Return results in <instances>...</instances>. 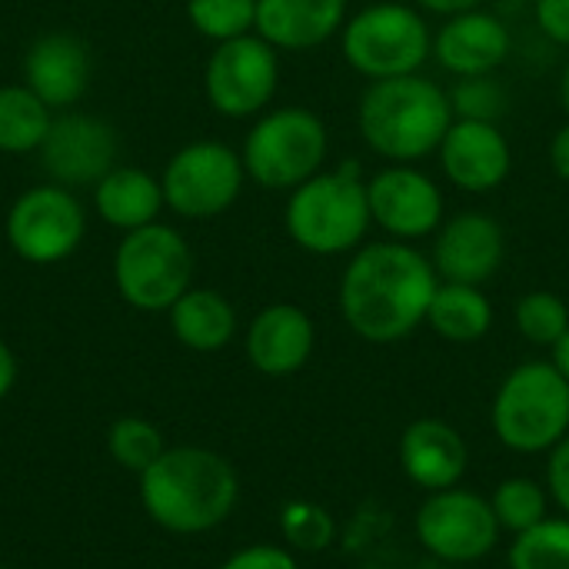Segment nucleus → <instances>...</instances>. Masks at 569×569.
Instances as JSON below:
<instances>
[{
    "mask_svg": "<svg viewBox=\"0 0 569 569\" xmlns=\"http://www.w3.org/2000/svg\"><path fill=\"white\" fill-rule=\"evenodd\" d=\"M413 527L423 550L443 563H477L500 540V523L490 500L460 487L430 493L417 510Z\"/></svg>",
    "mask_w": 569,
    "mask_h": 569,
    "instance_id": "obj_12",
    "label": "nucleus"
},
{
    "mask_svg": "<svg viewBox=\"0 0 569 569\" xmlns=\"http://www.w3.org/2000/svg\"><path fill=\"white\" fill-rule=\"evenodd\" d=\"M163 207H167V200H163L160 177H153L143 167L117 163L93 187V210L100 213L103 223H110L123 233L157 223Z\"/></svg>",
    "mask_w": 569,
    "mask_h": 569,
    "instance_id": "obj_22",
    "label": "nucleus"
},
{
    "mask_svg": "<svg viewBox=\"0 0 569 569\" xmlns=\"http://www.w3.org/2000/svg\"><path fill=\"white\" fill-rule=\"evenodd\" d=\"M533 17L547 40L569 50V0H537Z\"/></svg>",
    "mask_w": 569,
    "mask_h": 569,
    "instance_id": "obj_34",
    "label": "nucleus"
},
{
    "mask_svg": "<svg viewBox=\"0 0 569 569\" xmlns=\"http://www.w3.org/2000/svg\"><path fill=\"white\" fill-rule=\"evenodd\" d=\"M50 123L53 110L27 83L0 87V153H37Z\"/></svg>",
    "mask_w": 569,
    "mask_h": 569,
    "instance_id": "obj_25",
    "label": "nucleus"
},
{
    "mask_svg": "<svg viewBox=\"0 0 569 569\" xmlns=\"http://www.w3.org/2000/svg\"><path fill=\"white\" fill-rule=\"evenodd\" d=\"M247 180L263 190H293L323 170L330 157V130L307 107L263 110L243 137Z\"/></svg>",
    "mask_w": 569,
    "mask_h": 569,
    "instance_id": "obj_6",
    "label": "nucleus"
},
{
    "mask_svg": "<svg viewBox=\"0 0 569 569\" xmlns=\"http://www.w3.org/2000/svg\"><path fill=\"white\" fill-rule=\"evenodd\" d=\"M443 177L463 193H490L513 170V150L500 123L453 117L440 150Z\"/></svg>",
    "mask_w": 569,
    "mask_h": 569,
    "instance_id": "obj_16",
    "label": "nucleus"
},
{
    "mask_svg": "<svg viewBox=\"0 0 569 569\" xmlns=\"http://www.w3.org/2000/svg\"><path fill=\"white\" fill-rule=\"evenodd\" d=\"M450 123V93L423 73L370 80L357 103L363 143L390 163L427 160L440 150Z\"/></svg>",
    "mask_w": 569,
    "mask_h": 569,
    "instance_id": "obj_2",
    "label": "nucleus"
},
{
    "mask_svg": "<svg viewBox=\"0 0 569 569\" xmlns=\"http://www.w3.org/2000/svg\"><path fill=\"white\" fill-rule=\"evenodd\" d=\"M350 0H257V33L277 50H313L347 23Z\"/></svg>",
    "mask_w": 569,
    "mask_h": 569,
    "instance_id": "obj_21",
    "label": "nucleus"
},
{
    "mask_svg": "<svg viewBox=\"0 0 569 569\" xmlns=\"http://www.w3.org/2000/svg\"><path fill=\"white\" fill-rule=\"evenodd\" d=\"M220 569H300L293 553L283 547H270V543H257L247 547L240 553H233Z\"/></svg>",
    "mask_w": 569,
    "mask_h": 569,
    "instance_id": "obj_33",
    "label": "nucleus"
},
{
    "mask_svg": "<svg viewBox=\"0 0 569 569\" xmlns=\"http://www.w3.org/2000/svg\"><path fill=\"white\" fill-rule=\"evenodd\" d=\"M427 323L450 343H477L493 327V303L480 287L440 280L427 310Z\"/></svg>",
    "mask_w": 569,
    "mask_h": 569,
    "instance_id": "obj_24",
    "label": "nucleus"
},
{
    "mask_svg": "<svg viewBox=\"0 0 569 569\" xmlns=\"http://www.w3.org/2000/svg\"><path fill=\"white\" fill-rule=\"evenodd\" d=\"M510 53H513L510 27L483 7L447 17L433 33V57L457 80L497 73Z\"/></svg>",
    "mask_w": 569,
    "mask_h": 569,
    "instance_id": "obj_17",
    "label": "nucleus"
},
{
    "mask_svg": "<svg viewBox=\"0 0 569 569\" xmlns=\"http://www.w3.org/2000/svg\"><path fill=\"white\" fill-rule=\"evenodd\" d=\"M553 367L569 380V330L557 340V347H553Z\"/></svg>",
    "mask_w": 569,
    "mask_h": 569,
    "instance_id": "obj_39",
    "label": "nucleus"
},
{
    "mask_svg": "<svg viewBox=\"0 0 569 569\" xmlns=\"http://www.w3.org/2000/svg\"><path fill=\"white\" fill-rule=\"evenodd\" d=\"M110 453L120 467L143 473L163 453V437L153 423L140 417H123L110 430Z\"/></svg>",
    "mask_w": 569,
    "mask_h": 569,
    "instance_id": "obj_31",
    "label": "nucleus"
},
{
    "mask_svg": "<svg viewBox=\"0 0 569 569\" xmlns=\"http://www.w3.org/2000/svg\"><path fill=\"white\" fill-rule=\"evenodd\" d=\"M490 417L507 450H553L569 433V380L553 367V360L520 363L500 383Z\"/></svg>",
    "mask_w": 569,
    "mask_h": 569,
    "instance_id": "obj_7",
    "label": "nucleus"
},
{
    "mask_svg": "<svg viewBox=\"0 0 569 569\" xmlns=\"http://www.w3.org/2000/svg\"><path fill=\"white\" fill-rule=\"evenodd\" d=\"M467 460L470 453H467L463 437L443 420H433V417L413 420L400 437L403 473L430 493L457 487L467 473Z\"/></svg>",
    "mask_w": 569,
    "mask_h": 569,
    "instance_id": "obj_20",
    "label": "nucleus"
},
{
    "mask_svg": "<svg viewBox=\"0 0 569 569\" xmlns=\"http://www.w3.org/2000/svg\"><path fill=\"white\" fill-rule=\"evenodd\" d=\"M367 569H383V567H367Z\"/></svg>",
    "mask_w": 569,
    "mask_h": 569,
    "instance_id": "obj_41",
    "label": "nucleus"
},
{
    "mask_svg": "<svg viewBox=\"0 0 569 569\" xmlns=\"http://www.w3.org/2000/svg\"><path fill=\"white\" fill-rule=\"evenodd\" d=\"M187 20L200 37L227 43L257 33V0H187Z\"/></svg>",
    "mask_w": 569,
    "mask_h": 569,
    "instance_id": "obj_26",
    "label": "nucleus"
},
{
    "mask_svg": "<svg viewBox=\"0 0 569 569\" xmlns=\"http://www.w3.org/2000/svg\"><path fill=\"white\" fill-rule=\"evenodd\" d=\"M280 530H283V540L300 550V553H320L330 547L337 527H333V517L317 507V503H303V500H293L283 507L280 513Z\"/></svg>",
    "mask_w": 569,
    "mask_h": 569,
    "instance_id": "obj_32",
    "label": "nucleus"
},
{
    "mask_svg": "<svg viewBox=\"0 0 569 569\" xmlns=\"http://www.w3.org/2000/svg\"><path fill=\"white\" fill-rule=\"evenodd\" d=\"M433 237L437 240H433L430 263L437 277L447 283L483 287L503 267V257H507L503 227L483 210H463L443 220Z\"/></svg>",
    "mask_w": 569,
    "mask_h": 569,
    "instance_id": "obj_15",
    "label": "nucleus"
},
{
    "mask_svg": "<svg viewBox=\"0 0 569 569\" xmlns=\"http://www.w3.org/2000/svg\"><path fill=\"white\" fill-rule=\"evenodd\" d=\"M193 280V250L170 223H150L123 233L113 253L117 293L143 313L170 310Z\"/></svg>",
    "mask_w": 569,
    "mask_h": 569,
    "instance_id": "obj_8",
    "label": "nucleus"
},
{
    "mask_svg": "<svg viewBox=\"0 0 569 569\" xmlns=\"http://www.w3.org/2000/svg\"><path fill=\"white\" fill-rule=\"evenodd\" d=\"M367 200L373 223L390 240H423L440 230L443 190L417 163H387L367 180Z\"/></svg>",
    "mask_w": 569,
    "mask_h": 569,
    "instance_id": "obj_14",
    "label": "nucleus"
},
{
    "mask_svg": "<svg viewBox=\"0 0 569 569\" xmlns=\"http://www.w3.org/2000/svg\"><path fill=\"white\" fill-rule=\"evenodd\" d=\"M0 569H3V567H0Z\"/></svg>",
    "mask_w": 569,
    "mask_h": 569,
    "instance_id": "obj_42",
    "label": "nucleus"
},
{
    "mask_svg": "<svg viewBox=\"0 0 569 569\" xmlns=\"http://www.w3.org/2000/svg\"><path fill=\"white\" fill-rule=\"evenodd\" d=\"M547 490L560 503V510L569 517V433L550 450V467H547Z\"/></svg>",
    "mask_w": 569,
    "mask_h": 569,
    "instance_id": "obj_35",
    "label": "nucleus"
},
{
    "mask_svg": "<svg viewBox=\"0 0 569 569\" xmlns=\"http://www.w3.org/2000/svg\"><path fill=\"white\" fill-rule=\"evenodd\" d=\"M417 10H427V13H437V17H453V13H463V10H477L483 7V0H413Z\"/></svg>",
    "mask_w": 569,
    "mask_h": 569,
    "instance_id": "obj_37",
    "label": "nucleus"
},
{
    "mask_svg": "<svg viewBox=\"0 0 569 569\" xmlns=\"http://www.w3.org/2000/svg\"><path fill=\"white\" fill-rule=\"evenodd\" d=\"M3 233L23 263L50 267L73 257L83 243L87 210L70 187L37 183L10 203Z\"/></svg>",
    "mask_w": 569,
    "mask_h": 569,
    "instance_id": "obj_10",
    "label": "nucleus"
},
{
    "mask_svg": "<svg viewBox=\"0 0 569 569\" xmlns=\"http://www.w3.org/2000/svg\"><path fill=\"white\" fill-rule=\"evenodd\" d=\"M513 323L523 333V340L537 347H557V340L569 330V307L563 297L550 290H530L513 307Z\"/></svg>",
    "mask_w": 569,
    "mask_h": 569,
    "instance_id": "obj_28",
    "label": "nucleus"
},
{
    "mask_svg": "<svg viewBox=\"0 0 569 569\" xmlns=\"http://www.w3.org/2000/svg\"><path fill=\"white\" fill-rule=\"evenodd\" d=\"M167 313L173 337L197 353L223 350L237 333V310L220 290L190 287Z\"/></svg>",
    "mask_w": 569,
    "mask_h": 569,
    "instance_id": "obj_23",
    "label": "nucleus"
},
{
    "mask_svg": "<svg viewBox=\"0 0 569 569\" xmlns=\"http://www.w3.org/2000/svg\"><path fill=\"white\" fill-rule=\"evenodd\" d=\"M560 103H563V110H567V120H569V60H567V67H563V73H560Z\"/></svg>",
    "mask_w": 569,
    "mask_h": 569,
    "instance_id": "obj_40",
    "label": "nucleus"
},
{
    "mask_svg": "<svg viewBox=\"0 0 569 569\" xmlns=\"http://www.w3.org/2000/svg\"><path fill=\"white\" fill-rule=\"evenodd\" d=\"M283 227L287 237L313 257H340L363 247L373 217L360 163L343 160L293 187L283 207Z\"/></svg>",
    "mask_w": 569,
    "mask_h": 569,
    "instance_id": "obj_4",
    "label": "nucleus"
},
{
    "mask_svg": "<svg viewBox=\"0 0 569 569\" xmlns=\"http://www.w3.org/2000/svg\"><path fill=\"white\" fill-rule=\"evenodd\" d=\"M317 343V330L307 310L293 303H270L263 307L250 330H247V357L267 377H290L297 373Z\"/></svg>",
    "mask_w": 569,
    "mask_h": 569,
    "instance_id": "obj_19",
    "label": "nucleus"
},
{
    "mask_svg": "<svg viewBox=\"0 0 569 569\" xmlns=\"http://www.w3.org/2000/svg\"><path fill=\"white\" fill-rule=\"evenodd\" d=\"M280 87V50L260 33L217 43L203 67V90L210 107L230 120L260 117Z\"/></svg>",
    "mask_w": 569,
    "mask_h": 569,
    "instance_id": "obj_11",
    "label": "nucleus"
},
{
    "mask_svg": "<svg viewBox=\"0 0 569 569\" xmlns=\"http://www.w3.org/2000/svg\"><path fill=\"white\" fill-rule=\"evenodd\" d=\"M23 83L50 110H70L90 87L87 43L67 30L40 33L23 53Z\"/></svg>",
    "mask_w": 569,
    "mask_h": 569,
    "instance_id": "obj_18",
    "label": "nucleus"
},
{
    "mask_svg": "<svg viewBox=\"0 0 569 569\" xmlns=\"http://www.w3.org/2000/svg\"><path fill=\"white\" fill-rule=\"evenodd\" d=\"M243 183V157L220 140H193L180 147L160 173L167 210L183 220H213L227 213L240 200Z\"/></svg>",
    "mask_w": 569,
    "mask_h": 569,
    "instance_id": "obj_9",
    "label": "nucleus"
},
{
    "mask_svg": "<svg viewBox=\"0 0 569 569\" xmlns=\"http://www.w3.org/2000/svg\"><path fill=\"white\" fill-rule=\"evenodd\" d=\"M450 93V107L453 117L460 120H487V123H500V117L507 113V90L500 80H493V73L487 77H460L453 83Z\"/></svg>",
    "mask_w": 569,
    "mask_h": 569,
    "instance_id": "obj_30",
    "label": "nucleus"
},
{
    "mask_svg": "<svg viewBox=\"0 0 569 569\" xmlns=\"http://www.w3.org/2000/svg\"><path fill=\"white\" fill-rule=\"evenodd\" d=\"M490 507L497 513L500 530H510L513 537H520V533H527L547 520V493L537 480H527V477L503 480L493 490Z\"/></svg>",
    "mask_w": 569,
    "mask_h": 569,
    "instance_id": "obj_27",
    "label": "nucleus"
},
{
    "mask_svg": "<svg viewBox=\"0 0 569 569\" xmlns=\"http://www.w3.org/2000/svg\"><path fill=\"white\" fill-rule=\"evenodd\" d=\"M340 50L347 67L367 80L407 77L433 57V30L413 3L377 0L347 17Z\"/></svg>",
    "mask_w": 569,
    "mask_h": 569,
    "instance_id": "obj_5",
    "label": "nucleus"
},
{
    "mask_svg": "<svg viewBox=\"0 0 569 569\" xmlns=\"http://www.w3.org/2000/svg\"><path fill=\"white\" fill-rule=\"evenodd\" d=\"M13 380H17V360H13V353H10V347L0 340V400L10 393V387H13Z\"/></svg>",
    "mask_w": 569,
    "mask_h": 569,
    "instance_id": "obj_38",
    "label": "nucleus"
},
{
    "mask_svg": "<svg viewBox=\"0 0 569 569\" xmlns=\"http://www.w3.org/2000/svg\"><path fill=\"white\" fill-rule=\"evenodd\" d=\"M550 167H553V173L560 180L569 183V120L553 133V140H550Z\"/></svg>",
    "mask_w": 569,
    "mask_h": 569,
    "instance_id": "obj_36",
    "label": "nucleus"
},
{
    "mask_svg": "<svg viewBox=\"0 0 569 569\" xmlns=\"http://www.w3.org/2000/svg\"><path fill=\"white\" fill-rule=\"evenodd\" d=\"M117 130L103 117L83 110L53 113V123L37 150L40 167L47 170L50 183L60 187H97L103 173L117 167Z\"/></svg>",
    "mask_w": 569,
    "mask_h": 569,
    "instance_id": "obj_13",
    "label": "nucleus"
},
{
    "mask_svg": "<svg viewBox=\"0 0 569 569\" xmlns=\"http://www.w3.org/2000/svg\"><path fill=\"white\" fill-rule=\"evenodd\" d=\"M440 277L427 253L403 240L363 243L340 277V313L367 343H397L427 323Z\"/></svg>",
    "mask_w": 569,
    "mask_h": 569,
    "instance_id": "obj_1",
    "label": "nucleus"
},
{
    "mask_svg": "<svg viewBox=\"0 0 569 569\" xmlns=\"http://www.w3.org/2000/svg\"><path fill=\"white\" fill-rule=\"evenodd\" d=\"M237 493L233 467L200 447L163 450L140 473L143 510L170 533H207L220 527L237 507Z\"/></svg>",
    "mask_w": 569,
    "mask_h": 569,
    "instance_id": "obj_3",
    "label": "nucleus"
},
{
    "mask_svg": "<svg viewBox=\"0 0 569 569\" xmlns=\"http://www.w3.org/2000/svg\"><path fill=\"white\" fill-rule=\"evenodd\" d=\"M510 569H569V517L543 520L510 547Z\"/></svg>",
    "mask_w": 569,
    "mask_h": 569,
    "instance_id": "obj_29",
    "label": "nucleus"
}]
</instances>
